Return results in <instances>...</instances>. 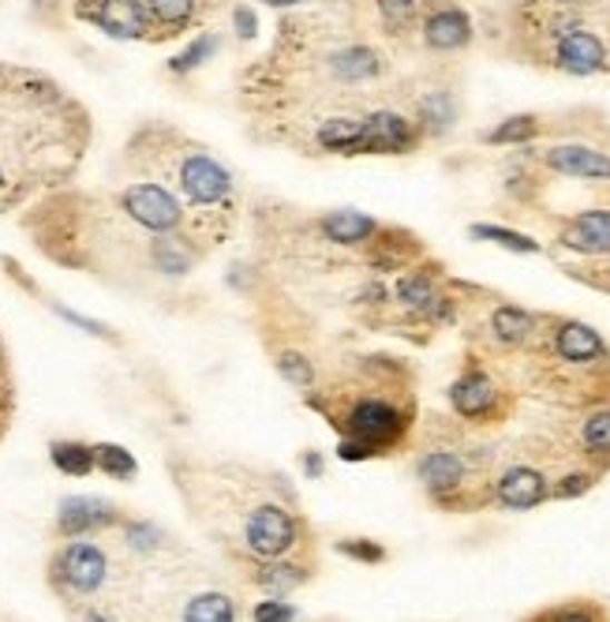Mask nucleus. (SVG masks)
Returning a JSON list of instances; mask_svg holds the SVG:
<instances>
[{
    "instance_id": "nucleus-30",
    "label": "nucleus",
    "mask_w": 610,
    "mask_h": 622,
    "mask_svg": "<svg viewBox=\"0 0 610 622\" xmlns=\"http://www.w3.org/2000/svg\"><path fill=\"white\" fill-rule=\"evenodd\" d=\"M581 438H584L588 454L607 457V462H610V409H599L596 416H588Z\"/></svg>"
},
{
    "instance_id": "nucleus-25",
    "label": "nucleus",
    "mask_w": 610,
    "mask_h": 622,
    "mask_svg": "<svg viewBox=\"0 0 610 622\" xmlns=\"http://www.w3.org/2000/svg\"><path fill=\"white\" fill-rule=\"evenodd\" d=\"M397 300L405 304L409 312L427 315V312H431V304L439 300V297H434V282H431V274H420V270L405 274V278L397 282Z\"/></svg>"
},
{
    "instance_id": "nucleus-36",
    "label": "nucleus",
    "mask_w": 610,
    "mask_h": 622,
    "mask_svg": "<svg viewBox=\"0 0 610 622\" xmlns=\"http://www.w3.org/2000/svg\"><path fill=\"white\" fill-rule=\"evenodd\" d=\"M161 544V529L150 522H128V547L131 552H154Z\"/></svg>"
},
{
    "instance_id": "nucleus-12",
    "label": "nucleus",
    "mask_w": 610,
    "mask_h": 622,
    "mask_svg": "<svg viewBox=\"0 0 610 622\" xmlns=\"http://www.w3.org/2000/svg\"><path fill=\"white\" fill-rule=\"evenodd\" d=\"M547 495L551 492H547V481L540 468L513 465V468H505L499 481V503L510 510H532V506H540Z\"/></svg>"
},
{
    "instance_id": "nucleus-11",
    "label": "nucleus",
    "mask_w": 610,
    "mask_h": 622,
    "mask_svg": "<svg viewBox=\"0 0 610 622\" xmlns=\"http://www.w3.org/2000/svg\"><path fill=\"white\" fill-rule=\"evenodd\" d=\"M558 244L577 255H610V210H588L558 233Z\"/></svg>"
},
{
    "instance_id": "nucleus-31",
    "label": "nucleus",
    "mask_w": 610,
    "mask_h": 622,
    "mask_svg": "<svg viewBox=\"0 0 610 622\" xmlns=\"http://www.w3.org/2000/svg\"><path fill=\"white\" fill-rule=\"evenodd\" d=\"M535 131H540V125H535V117H510V120H502L499 128H491L488 136V142H524V139H532Z\"/></svg>"
},
{
    "instance_id": "nucleus-3",
    "label": "nucleus",
    "mask_w": 610,
    "mask_h": 622,
    "mask_svg": "<svg viewBox=\"0 0 610 622\" xmlns=\"http://www.w3.org/2000/svg\"><path fill=\"white\" fill-rule=\"evenodd\" d=\"M329 421L337 424V432L345 438L364 443L371 454H382V451H390V446H397L409 427L405 413H401L390 397H375V394L356 397L353 405L345 402V413H334Z\"/></svg>"
},
{
    "instance_id": "nucleus-43",
    "label": "nucleus",
    "mask_w": 610,
    "mask_h": 622,
    "mask_svg": "<svg viewBox=\"0 0 610 622\" xmlns=\"http://www.w3.org/2000/svg\"><path fill=\"white\" fill-rule=\"evenodd\" d=\"M270 8H296V4H304V0H266Z\"/></svg>"
},
{
    "instance_id": "nucleus-17",
    "label": "nucleus",
    "mask_w": 610,
    "mask_h": 622,
    "mask_svg": "<svg viewBox=\"0 0 610 622\" xmlns=\"http://www.w3.org/2000/svg\"><path fill=\"white\" fill-rule=\"evenodd\" d=\"M423 38L431 49H464L472 42V19L461 8H439L423 23Z\"/></svg>"
},
{
    "instance_id": "nucleus-21",
    "label": "nucleus",
    "mask_w": 610,
    "mask_h": 622,
    "mask_svg": "<svg viewBox=\"0 0 610 622\" xmlns=\"http://www.w3.org/2000/svg\"><path fill=\"white\" fill-rule=\"evenodd\" d=\"M236 619H240L236 600L225 593H199L180 611V622H236Z\"/></svg>"
},
{
    "instance_id": "nucleus-18",
    "label": "nucleus",
    "mask_w": 610,
    "mask_h": 622,
    "mask_svg": "<svg viewBox=\"0 0 610 622\" xmlns=\"http://www.w3.org/2000/svg\"><path fill=\"white\" fill-rule=\"evenodd\" d=\"M329 76L341 83H367V79L382 76V57L371 46H345L326 60Z\"/></svg>"
},
{
    "instance_id": "nucleus-27",
    "label": "nucleus",
    "mask_w": 610,
    "mask_h": 622,
    "mask_svg": "<svg viewBox=\"0 0 610 622\" xmlns=\"http://www.w3.org/2000/svg\"><path fill=\"white\" fill-rule=\"evenodd\" d=\"M453 120H457V106H453L450 95H431L420 101V125L431 131V136H439V131H446Z\"/></svg>"
},
{
    "instance_id": "nucleus-14",
    "label": "nucleus",
    "mask_w": 610,
    "mask_h": 622,
    "mask_svg": "<svg viewBox=\"0 0 610 622\" xmlns=\"http://www.w3.org/2000/svg\"><path fill=\"white\" fill-rule=\"evenodd\" d=\"M416 473H420V484L427 487L434 498H446L453 492H461V484H464V462L453 451L423 454Z\"/></svg>"
},
{
    "instance_id": "nucleus-40",
    "label": "nucleus",
    "mask_w": 610,
    "mask_h": 622,
    "mask_svg": "<svg viewBox=\"0 0 610 622\" xmlns=\"http://www.w3.org/2000/svg\"><path fill=\"white\" fill-rule=\"evenodd\" d=\"M53 308H57V315H60V319L76 323V326H82V330L98 334V338H117V334H112L109 326H101V323H95V319H82V315H76V312H71V308H65V304H53Z\"/></svg>"
},
{
    "instance_id": "nucleus-13",
    "label": "nucleus",
    "mask_w": 610,
    "mask_h": 622,
    "mask_svg": "<svg viewBox=\"0 0 610 622\" xmlns=\"http://www.w3.org/2000/svg\"><path fill=\"white\" fill-rule=\"evenodd\" d=\"M547 166H551L554 172H565V177L610 180V155H599V150H592V147H577V142L547 150Z\"/></svg>"
},
{
    "instance_id": "nucleus-6",
    "label": "nucleus",
    "mask_w": 610,
    "mask_h": 622,
    "mask_svg": "<svg viewBox=\"0 0 610 622\" xmlns=\"http://www.w3.org/2000/svg\"><path fill=\"white\" fill-rule=\"evenodd\" d=\"M76 12L120 42H139L154 30V19L142 0H79Z\"/></svg>"
},
{
    "instance_id": "nucleus-10",
    "label": "nucleus",
    "mask_w": 610,
    "mask_h": 622,
    "mask_svg": "<svg viewBox=\"0 0 610 622\" xmlns=\"http://www.w3.org/2000/svg\"><path fill=\"white\" fill-rule=\"evenodd\" d=\"M558 68L570 71V76H596L607 65V49L596 34L588 30H570V34L558 38Z\"/></svg>"
},
{
    "instance_id": "nucleus-32",
    "label": "nucleus",
    "mask_w": 610,
    "mask_h": 622,
    "mask_svg": "<svg viewBox=\"0 0 610 622\" xmlns=\"http://www.w3.org/2000/svg\"><path fill=\"white\" fill-rule=\"evenodd\" d=\"M214 49H217V38L206 34V38H199V42H191L188 49H184L180 57H173V60H169V71H177V76H188V71L199 68L203 60L214 53Z\"/></svg>"
},
{
    "instance_id": "nucleus-42",
    "label": "nucleus",
    "mask_w": 610,
    "mask_h": 622,
    "mask_svg": "<svg viewBox=\"0 0 610 622\" xmlns=\"http://www.w3.org/2000/svg\"><path fill=\"white\" fill-rule=\"evenodd\" d=\"M82 622H112L106 611H87V615H82Z\"/></svg>"
},
{
    "instance_id": "nucleus-19",
    "label": "nucleus",
    "mask_w": 610,
    "mask_h": 622,
    "mask_svg": "<svg viewBox=\"0 0 610 622\" xmlns=\"http://www.w3.org/2000/svg\"><path fill=\"white\" fill-rule=\"evenodd\" d=\"M554 353L570 364H592V361H599V356H607V345L592 326L562 323L558 326V334H554Z\"/></svg>"
},
{
    "instance_id": "nucleus-34",
    "label": "nucleus",
    "mask_w": 610,
    "mask_h": 622,
    "mask_svg": "<svg viewBox=\"0 0 610 622\" xmlns=\"http://www.w3.org/2000/svg\"><path fill=\"white\" fill-rule=\"evenodd\" d=\"M252 622H296V608L288 604L285 596L258 600V604L252 608Z\"/></svg>"
},
{
    "instance_id": "nucleus-16",
    "label": "nucleus",
    "mask_w": 610,
    "mask_h": 622,
    "mask_svg": "<svg viewBox=\"0 0 610 622\" xmlns=\"http://www.w3.org/2000/svg\"><path fill=\"white\" fill-rule=\"evenodd\" d=\"M318 229L329 244H341V248H356V244H367L378 233V221L371 214L360 210H329L318 218Z\"/></svg>"
},
{
    "instance_id": "nucleus-29",
    "label": "nucleus",
    "mask_w": 610,
    "mask_h": 622,
    "mask_svg": "<svg viewBox=\"0 0 610 622\" xmlns=\"http://www.w3.org/2000/svg\"><path fill=\"white\" fill-rule=\"evenodd\" d=\"M469 237L472 240H494V244H502V248H510L516 255L540 251V244H535L532 237H524V233H513V229H502V226H472Z\"/></svg>"
},
{
    "instance_id": "nucleus-7",
    "label": "nucleus",
    "mask_w": 610,
    "mask_h": 622,
    "mask_svg": "<svg viewBox=\"0 0 610 622\" xmlns=\"http://www.w3.org/2000/svg\"><path fill=\"white\" fill-rule=\"evenodd\" d=\"M416 147V128L401 113L378 109L364 117V155H405Z\"/></svg>"
},
{
    "instance_id": "nucleus-41",
    "label": "nucleus",
    "mask_w": 610,
    "mask_h": 622,
    "mask_svg": "<svg viewBox=\"0 0 610 622\" xmlns=\"http://www.w3.org/2000/svg\"><path fill=\"white\" fill-rule=\"evenodd\" d=\"M299 462H304V473L307 476H323V454H318V451H304V454H299Z\"/></svg>"
},
{
    "instance_id": "nucleus-38",
    "label": "nucleus",
    "mask_w": 610,
    "mask_h": 622,
    "mask_svg": "<svg viewBox=\"0 0 610 622\" xmlns=\"http://www.w3.org/2000/svg\"><path fill=\"white\" fill-rule=\"evenodd\" d=\"M588 487H592V476H588V473H573V476H565V481H558L551 495H558V498H577V495H584Z\"/></svg>"
},
{
    "instance_id": "nucleus-26",
    "label": "nucleus",
    "mask_w": 610,
    "mask_h": 622,
    "mask_svg": "<svg viewBox=\"0 0 610 622\" xmlns=\"http://www.w3.org/2000/svg\"><path fill=\"white\" fill-rule=\"evenodd\" d=\"M95 468H101L112 481H131L139 473V462L117 443H98L95 446Z\"/></svg>"
},
{
    "instance_id": "nucleus-28",
    "label": "nucleus",
    "mask_w": 610,
    "mask_h": 622,
    "mask_svg": "<svg viewBox=\"0 0 610 622\" xmlns=\"http://www.w3.org/2000/svg\"><path fill=\"white\" fill-rule=\"evenodd\" d=\"M274 361H277V372H282L293 386H312L315 383V364L307 361V356L299 353L296 345H285V349H277Z\"/></svg>"
},
{
    "instance_id": "nucleus-4",
    "label": "nucleus",
    "mask_w": 610,
    "mask_h": 622,
    "mask_svg": "<svg viewBox=\"0 0 610 622\" xmlns=\"http://www.w3.org/2000/svg\"><path fill=\"white\" fill-rule=\"evenodd\" d=\"M120 210L128 221L147 233V237H169V233H188V210L161 180H139V185L120 191Z\"/></svg>"
},
{
    "instance_id": "nucleus-37",
    "label": "nucleus",
    "mask_w": 610,
    "mask_h": 622,
    "mask_svg": "<svg viewBox=\"0 0 610 622\" xmlns=\"http://www.w3.org/2000/svg\"><path fill=\"white\" fill-rule=\"evenodd\" d=\"M378 12L390 27H405L416 16V0H378Z\"/></svg>"
},
{
    "instance_id": "nucleus-15",
    "label": "nucleus",
    "mask_w": 610,
    "mask_h": 622,
    "mask_svg": "<svg viewBox=\"0 0 610 622\" xmlns=\"http://www.w3.org/2000/svg\"><path fill=\"white\" fill-rule=\"evenodd\" d=\"M247 577H252L258 589H266L270 596H288L293 589H299L312 577V566L299 563L296 555H288V559H274V563H252L247 566Z\"/></svg>"
},
{
    "instance_id": "nucleus-20",
    "label": "nucleus",
    "mask_w": 610,
    "mask_h": 622,
    "mask_svg": "<svg viewBox=\"0 0 610 622\" xmlns=\"http://www.w3.org/2000/svg\"><path fill=\"white\" fill-rule=\"evenodd\" d=\"M318 147L329 150V155H364V120H348V117H329L315 131Z\"/></svg>"
},
{
    "instance_id": "nucleus-35",
    "label": "nucleus",
    "mask_w": 610,
    "mask_h": 622,
    "mask_svg": "<svg viewBox=\"0 0 610 622\" xmlns=\"http://www.w3.org/2000/svg\"><path fill=\"white\" fill-rule=\"evenodd\" d=\"M532 622H603L596 615V608L588 604H565V608H551L543 615H535Z\"/></svg>"
},
{
    "instance_id": "nucleus-5",
    "label": "nucleus",
    "mask_w": 610,
    "mask_h": 622,
    "mask_svg": "<svg viewBox=\"0 0 610 622\" xmlns=\"http://www.w3.org/2000/svg\"><path fill=\"white\" fill-rule=\"evenodd\" d=\"M49 577H53V585L65 589V593L90 596L106 585L109 559L98 544H90V540H71V544H65L57 552L53 566H49Z\"/></svg>"
},
{
    "instance_id": "nucleus-9",
    "label": "nucleus",
    "mask_w": 610,
    "mask_h": 622,
    "mask_svg": "<svg viewBox=\"0 0 610 622\" xmlns=\"http://www.w3.org/2000/svg\"><path fill=\"white\" fill-rule=\"evenodd\" d=\"M117 506L106 503V498H90V495H71L57 510V529L65 536H82L90 529H106L117 525Z\"/></svg>"
},
{
    "instance_id": "nucleus-23",
    "label": "nucleus",
    "mask_w": 610,
    "mask_h": 622,
    "mask_svg": "<svg viewBox=\"0 0 610 622\" xmlns=\"http://www.w3.org/2000/svg\"><path fill=\"white\" fill-rule=\"evenodd\" d=\"M49 457H53V465L68 476L95 473V446H82L76 438H60V443H53L49 446Z\"/></svg>"
},
{
    "instance_id": "nucleus-39",
    "label": "nucleus",
    "mask_w": 610,
    "mask_h": 622,
    "mask_svg": "<svg viewBox=\"0 0 610 622\" xmlns=\"http://www.w3.org/2000/svg\"><path fill=\"white\" fill-rule=\"evenodd\" d=\"M233 27H236V38H240V42H255L258 38V19H255L252 8H236Z\"/></svg>"
},
{
    "instance_id": "nucleus-24",
    "label": "nucleus",
    "mask_w": 610,
    "mask_h": 622,
    "mask_svg": "<svg viewBox=\"0 0 610 622\" xmlns=\"http://www.w3.org/2000/svg\"><path fill=\"white\" fill-rule=\"evenodd\" d=\"M142 4H147L154 23L169 30V34H177L195 19V0H142Z\"/></svg>"
},
{
    "instance_id": "nucleus-8",
    "label": "nucleus",
    "mask_w": 610,
    "mask_h": 622,
    "mask_svg": "<svg viewBox=\"0 0 610 622\" xmlns=\"http://www.w3.org/2000/svg\"><path fill=\"white\" fill-rule=\"evenodd\" d=\"M450 402H453V409H457L461 416H469V421H488V416L499 413L502 397H499V386H494L488 372L472 368L450 386Z\"/></svg>"
},
{
    "instance_id": "nucleus-33",
    "label": "nucleus",
    "mask_w": 610,
    "mask_h": 622,
    "mask_svg": "<svg viewBox=\"0 0 610 622\" xmlns=\"http://www.w3.org/2000/svg\"><path fill=\"white\" fill-rule=\"evenodd\" d=\"M337 552L345 559H356V563H382V559H386V547L375 544V540H364V536L337 540Z\"/></svg>"
},
{
    "instance_id": "nucleus-22",
    "label": "nucleus",
    "mask_w": 610,
    "mask_h": 622,
    "mask_svg": "<svg viewBox=\"0 0 610 622\" xmlns=\"http://www.w3.org/2000/svg\"><path fill=\"white\" fill-rule=\"evenodd\" d=\"M532 312H524V308H516V304H502V308H494L491 315V330H494V338H499L502 345H521V342H529L532 338Z\"/></svg>"
},
{
    "instance_id": "nucleus-2",
    "label": "nucleus",
    "mask_w": 610,
    "mask_h": 622,
    "mask_svg": "<svg viewBox=\"0 0 610 622\" xmlns=\"http://www.w3.org/2000/svg\"><path fill=\"white\" fill-rule=\"evenodd\" d=\"M307 540V525L296 510L285 503H255L240 522V563H274V559L299 555V544Z\"/></svg>"
},
{
    "instance_id": "nucleus-1",
    "label": "nucleus",
    "mask_w": 610,
    "mask_h": 622,
    "mask_svg": "<svg viewBox=\"0 0 610 622\" xmlns=\"http://www.w3.org/2000/svg\"><path fill=\"white\" fill-rule=\"evenodd\" d=\"M87 131V113L53 79L0 65V210L71 177Z\"/></svg>"
}]
</instances>
